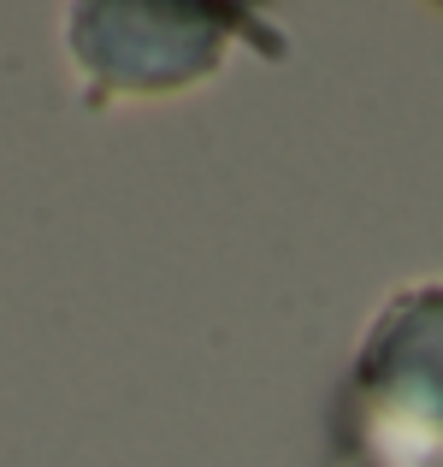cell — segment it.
Instances as JSON below:
<instances>
[{"label": "cell", "mask_w": 443, "mask_h": 467, "mask_svg": "<svg viewBox=\"0 0 443 467\" xmlns=\"http://www.w3.org/2000/svg\"><path fill=\"white\" fill-rule=\"evenodd\" d=\"M331 467H443V414L343 385L331 414Z\"/></svg>", "instance_id": "3"}, {"label": "cell", "mask_w": 443, "mask_h": 467, "mask_svg": "<svg viewBox=\"0 0 443 467\" xmlns=\"http://www.w3.org/2000/svg\"><path fill=\"white\" fill-rule=\"evenodd\" d=\"M349 385L443 414V285H414L378 308L361 337Z\"/></svg>", "instance_id": "2"}, {"label": "cell", "mask_w": 443, "mask_h": 467, "mask_svg": "<svg viewBox=\"0 0 443 467\" xmlns=\"http://www.w3.org/2000/svg\"><path fill=\"white\" fill-rule=\"evenodd\" d=\"M249 12L225 6H154V0H101L71 12V59L101 95H171L225 59Z\"/></svg>", "instance_id": "1"}]
</instances>
